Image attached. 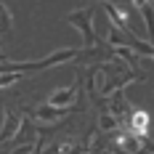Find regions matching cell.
Segmentation results:
<instances>
[{
    "label": "cell",
    "mask_w": 154,
    "mask_h": 154,
    "mask_svg": "<svg viewBox=\"0 0 154 154\" xmlns=\"http://www.w3.org/2000/svg\"><path fill=\"white\" fill-rule=\"evenodd\" d=\"M120 130H122V133H130V136L136 141H141V143H146V141H149V133H152V117H149V112H146V109H133Z\"/></svg>",
    "instance_id": "cell-3"
},
{
    "label": "cell",
    "mask_w": 154,
    "mask_h": 154,
    "mask_svg": "<svg viewBox=\"0 0 154 154\" xmlns=\"http://www.w3.org/2000/svg\"><path fill=\"white\" fill-rule=\"evenodd\" d=\"M93 14H96V11H93V5H85V8H77V11H72V14L66 16V21H69L72 27L80 29L85 48L98 45V35H96V29H93Z\"/></svg>",
    "instance_id": "cell-2"
},
{
    "label": "cell",
    "mask_w": 154,
    "mask_h": 154,
    "mask_svg": "<svg viewBox=\"0 0 154 154\" xmlns=\"http://www.w3.org/2000/svg\"><path fill=\"white\" fill-rule=\"evenodd\" d=\"M136 154H152V141L141 143V146H138V152H136Z\"/></svg>",
    "instance_id": "cell-12"
},
{
    "label": "cell",
    "mask_w": 154,
    "mask_h": 154,
    "mask_svg": "<svg viewBox=\"0 0 154 154\" xmlns=\"http://www.w3.org/2000/svg\"><path fill=\"white\" fill-rule=\"evenodd\" d=\"M77 98V82H72V85H66V88H56V91L48 96V106H56V109H72V104H75Z\"/></svg>",
    "instance_id": "cell-4"
},
{
    "label": "cell",
    "mask_w": 154,
    "mask_h": 154,
    "mask_svg": "<svg viewBox=\"0 0 154 154\" xmlns=\"http://www.w3.org/2000/svg\"><path fill=\"white\" fill-rule=\"evenodd\" d=\"M37 141V128L32 122L29 117H21V122H19V130H16L14 136V146H32Z\"/></svg>",
    "instance_id": "cell-6"
},
{
    "label": "cell",
    "mask_w": 154,
    "mask_h": 154,
    "mask_svg": "<svg viewBox=\"0 0 154 154\" xmlns=\"http://www.w3.org/2000/svg\"><path fill=\"white\" fill-rule=\"evenodd\" d=\"M11 27H14V16H11V11H8L5 3H0V35L3 37L11 35Z\"/></svg>",
    "instance_id": "cell-9"
},
{
    "label": "cell",
    "mask_w": 154,
    "mask_h": 154,
    "mask_svg": "<svg viewBox=\"0 0 154 154\" xmlns=\"http://www.w3.org/2000/svg\"><path fill=\"white\" fill-rule=\"evenodd\" d=\"M16 80H19V75H0V91L8 88V85H14Z\"/></svg>",
    "instance_id": "cell-11"
},
{
    "label": "cell",
    "mask_w": 154,
    "mask_h": 154,
    "mask_svg": "<svg viewBox=\"0 0 154 154\" xmlns=\"http://www.w3.org/2000/svg\"><path fill=\"white\" fill-rule=\"evenodd\" d=\"M19 122H21V114H16L14 109H5V120H3V130H0V146L5 141H14L16 130H19Z\"/></svg>",
    "instance_id": "cell-7"
},
{
    "label": "cell",
    "mask_w": 154,
    "mask_h": 154,
    "mask_svg": "<svg viewBox=\"0 0 154 154\" xmlns=\"http://www.w3.org/2000/svg\"><path fill=\"white\" fill-rule=\"evenodd\" d=\"M136 8H138L141 11V16H143V21H146V27H149V24H152V3H136Z\"/></svg>",
    "instance_id": "cell-10"
},
{
    "label": "cell",
    "mask_w": 154,
    "mask_h": 154,
    "mask_svg": "<svg viewBox=\"0 0 154 154\" xmlns=\"http://www.w3.org/2000/svg\"><path fill=\"white\" fill-rule=\"evenodd\" d=\"M77 48H61V51H53L51 56L40 59V61H8L0 51V75H21V72H37V69H51L56 64H64V61H72L77 59Z\"/></svg>",
    "instance_id": "cell-1"
},
{
    "label": "cell",
    "mask_w": 154,
    "mask_h": 154,
    "mask_svg": "<svg viewBox=\"0 0 154 154\" xmlns=\"http://www.w3.org/2000/svg\"><path fill=\"white\" fill-rule=\"evenodd\" d=\"M98 154H112V152H106V149H104V152H98Z\"/></svg>",
    "instance_id": "cell-13"
},
{
    "label": "cell",
    "mask_w": 154,
    "mask_h": 154,
    "mask_svg": "<svg viewBox=\"0 0 154 154\" xmlns=\"http://www.w3.org/2000/svg\"><path fill=\"white\" fill-rule=\"evenodd\" d=\"M66 114H72V109H56V106H48V104H37V109H35L37 125H56Z\"/></svg>",
    "instance_id": "cell-5"
},
{
    "label": "cell",
    "mask_w": 154,
    "mask_h": 154,
    "mask_svg": "<svg viewBox=\"0 0 154 154\" xmlns=\"http://www.w3.org/2000/svg\"><path fill=\"white\" fill-rule=\"evenodd\" d=\"M120 130V122L109 114V112H104L101 117H98V133H104V136H112V133H117Z\"/></svg>",
    "instance_id": "cell-8"
}]
</instances>
